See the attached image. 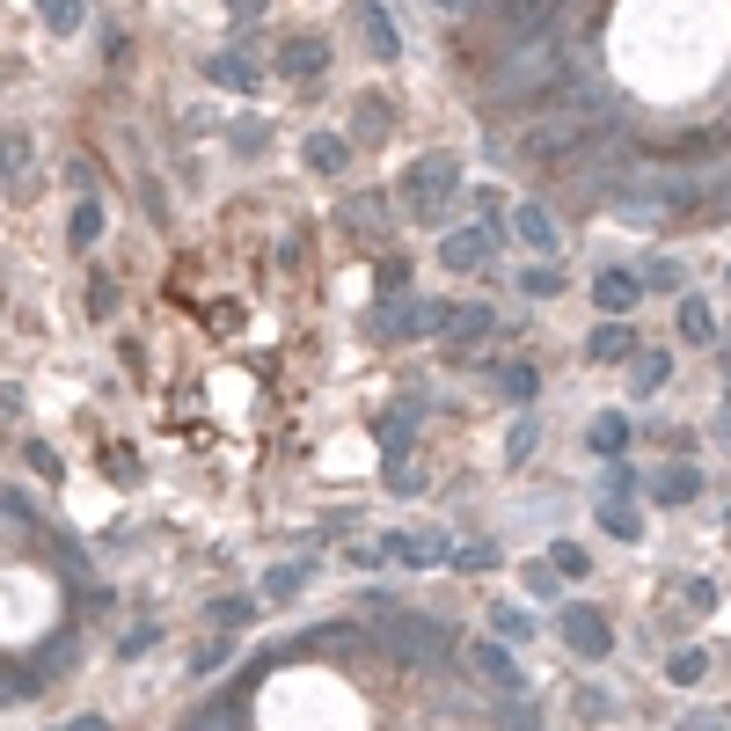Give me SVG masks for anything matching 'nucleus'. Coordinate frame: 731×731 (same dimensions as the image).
<instances>
[{"label":"nucleus","mask_w":731,"mask_h":731,"mask_svg":"<svg viewBox=\"0 0 731 731\" xmlns=\"http://www.w3.org/2000/svg\"><path fill=\"white\" fill-rule=\"evenodd\" d=\"M571 81V45H563V29H541V37H527V45H512L498 67L483 73V96L498 103V110H519V103H549Z\"/></svg>","instance_id":"obj_1"},{"label":"nucleus","mask_w":731,"mask_h":731,"mask_svg":"<svg viewBox=\"0 0 731 731\" xmlns=\"http://www.w3.org/2000/svg\"><path fill=\"white\" fill-rule=\"evenodd\" d=\"M454 191H462V161H454V154H424V161H410V176H403V205H410V219H424V227H439V219L454 213Z\"/></svg>","instance_id":"obj_2"},{"label":"nucleus","mask_w":731,"mask_h":731,"mask_svg":"<svg viewBox=\"0 0 731 731\" xmlns=\"http://www.w3.org/2000/svg\"><path fill=\"white\" fill-rule=\"evenodd\" d=\"M366 636H373L388 658H403V666L454 651V630H446V622H432V614H395V608H388V630H366Z\"/></svg>","instance_id":"obj_3"},{"label":"nucleus","mask_w":731,"mask_h":731,"mask_svg":"<svg viewBox=\"0 0 731 731\" xmlns=\"http://www.w3.org/2000/svg\"><path fill=\"white\" fill-rule=\"evenodd\" d=\"M556 630H563V644H571L578 658H608L614 651V630H608V614L600 608H563Z\"/></svg>","instance_id":"obj_4"},{"label":"nucleus","mask_w":731,"mask_h":731,"mask_svg":"<svg viewBox=\"0 0 731 731\" xmlns=\"http://www.w3.org/2000/svg\"><path fill=\"white\" fill-rule=\"evenodd\" d=\"M585 359L592 366H614V359H636V329L622 315H608L600 322V329H592V337H585Z\"/></svg>","instance_id":"obj_5"},{"label":"nucleus","mask_w":731,"mask_h":731,"mask_svg":"<svg viewBox=\"0 0 731 731\" xmlns=\"http://www.w3.org/2000/svg\"><path fill=\"white\" fill-rule=\"evenodd\" d=\"M636 292H644V278H636V271H600V278H592V300H600V315H630Z\"/></svg>","instance_id":"obj_6"},{"label":"nucleus","mask_w":731,"mask_h":731,"mask_svg":"<svg viewBox=\"0 0 731 731\" xmlns=\"http://www.w3.org/2000/svg\"><path fill=\"white\" fill-rule=\"evenodd\" d=\"M344 227H351V235H366V242H381V235H388V197H381V191L344 197Z\"/></svg>","instance_id":"obj_7"},{"label":"nucleus","mask_w":731,"mask_h":731,"mask_svg":"<svg viewBox=\"0 0 731 731\" xmlns=\"http://www.w3.org/2000/svg\"><path fill=\"white\" fill-rule=\"evenodd\" d=\"M490 249H498V235H483V227H468V235H446V271H483L490 264Z\"/></svg>","instance_id":"obj_8"},{"label":"nucleus","mask_w":731,"mask_h":731,"mask_svg":"<svg viewBox=\"0 0 731 731\" xmlns=\"http://www.w3.org/2000/svg\"><path fill=\"white\" fill-rule=\"evenodd\" d=\"M468 658H476V673H483V681L498 687V695H519V687H527V681H519V666H512V651H505V644H476Z\"/></svg>","instance_id":"obj_9"},{"label":"nucleus","mask_w":731,"mask_h":731,"mask_svg":"<svg viewBox=\"0 0 731 731\" xmlns=\"http://www.w3.org/2000/svg\"><path fill=\"white\" fill-rule=\"evenodd\" d=\"M359 29H366V51H373V59H403L395 23H388V8H381V0H359Z\"/></svg>","instance_id":"obj_10"},{"label":"nucleus","mask_w":731,"mask_h":731,"mask_svg":"<svg viewBox=\"0 0 731 731\" xmlns=\"http://www.w3.org/2000/svg\"><path fill=\"white\" fill-rule=\"evenodd\" d=\"M329 67V45H322V37H292L286 51H278V73H286V81H308V73H322Z\"/></svg>","instance_id":"obj_11"},{"label":"nucleus","mask_w":731,"mask_h":731,"mask_svg":"<svg viewBox=\"0 0 731 731\" xmlns=\"http://www.w3.org/2000/svg\"><path fill=\"white\" fill-rule=\"evenodd\" d=\"M205 73H213L219 88H235V96H256V59H242V51H219V59H205Z\"/></svg>","instance_id":"obj_12"},{"label":"nucleus","mask_w":731,"mask_h":731,"mask_svg":"<svg viewBox=\"0 0 731 731\" xmlns=\"http://www.w3.org/2000/svg\"><path fill=\"white\" fill-rule=\"evenodd\" d=\"M344 161H351V140H344V132H308V169L315 176H344Z\"/></svg>","instance_id":"obj_13"},{"label":"nucleus","mask_w":731,"mask_h":731,"mask_svg":"<svg viewBox=\"0 0 731 731\" xmlns=\"http://www.w3.org/2000/svg\"><path fill=\"white\" fill-rule=\"evenodd\" d=\"M519 242L527 249H541V256H556V213H549V205H519Z\"/></svg>","instance_id":"obj_14"},{"label":"nucleus","mask_w":731,"mask_h":731,"mask_svg":"<svg viewBox=\"0 0 731 731\" xmlns=\"http://www.w3.org/2000/svg\"><path fill=\"white\" fill-rule=\"evenodd\" d=\"M388 124H395V110H388V96H359V110H351V140H388Z\"/></svg>","instance_id":"obj_15"},{"label":"nucleus","mask_w":731,"mask_h":731,"mask_svg":"<svg viewBox=\"0 0 731 731\" xmlns=\"http://www.w3.org/2000/svg\"><path fill=\"white\" fill-rule=\"evenodd\" d=\"M183 731H249V724H242V703H197L183 717Z\"/></svg>","instance_id":"obj_16"},{"label":"nucleus","mask_w":731,"mask_h":731,"mask_svg":"<svg viewBox=\"0 0 731 731\" xmlns=\"http://www.w3.org/2000/svg\"><path fill=\"white\" fill-rule=\"evenodd\" d=\"M630 373H636V395H658L666 381H673V359H666V351H636Z\"/></svg>","instance_id":"obj_17"},{"label":"nucleus","mask_w":731,"mask_h":731,"mask_svg":"<svg viewBox=\"0 0 731 731\" xmlns=\"http://www.w3.org/2000/svg\"><path fill=\"white\" fill-rule=\"evenodd\" d=\"M687 498H703V476L695 468H666L658 476V505H687Z\"/></svg>","instance_id":"obj_18"},{"label":"nucleus","mask_w":731,"mask_h":731,"mask_svg":"<svg viewBox=\"0 0 731 731\" xmlns=\"http://www.w3.org/2000/svg\"><path fill=\"white\" fill-rule=\"evenodd\" d=\"M709 329H717V315H709V300H695V292H687V300H681V337H687V344H717Z\"/></svg>","instance_id":"obj_19"},{"label":"nucleus","mask_w":731,"mask_h":731,"mask_svg":"<svg viewBox=\"0 0 731 731\" xmlns=\"http://www.w3.org/2000/svg\"><path fill=\"white\" fill-rule=\"evenodd\" d=\"M622 446H630V417H600V424H592V454H608V462H622Z\"/></svg>","instance_id":"obj_20"},{"label":"nucleus","mask_w":731,"mask_h":731,"mask_svg":"<svg viewBox=\"0 0 731 731\" xmlns=\"http://www.w3.org/2000/svg\"><path fill=\"white\" fill-rule=\"evenodd\" d=\"M96 235H103V205H96V197H81V205H73V219H67V242L88 249Z\"/></svg>","instance_id":"obj_21"},{"label":"nucleus","mask_w":731,"mask_h":731,"mask_svg":"<svg viewBox=\"0 0 731 731\" xmlns=\"http://www.w3.org/2000/svg\"><path fill=\"white\" fill-rule=\"evenodd\" d=\"M308 578H315V563H278V571L264 578V600H292Z\"/></svg>","instance_id":"obj_22"},{"label":"nucleus","mask_w":731,"mask_h":731,"mask_svg":"<svg viewBox=\"0 0 731 731\" xmlns=\"http://www.w3.org/2000/svg\"><path fill=\"white\" fill-rule=\"evenodd\" d=\"M67 658H81V630H67V636H51V651L37 658V666H29V681H51V673H59V666H67Z\"/></svg>","instance_id":"obj_23"},{"label":"nucleus","mask_w":731,"mask_h":731,"mask_svg":"<svg viewBox=\"0 0 731 731\" xmlns=\"http://www.w3.org/2000/svg\"><path fill=\"white\" fill-rule=\"evenodd\" d=\"M519 292H535V300H556V292H563V271H556V264H527V271H519Z\"/></svg>","instance_id":"obj_24"},{"label":"nucleus","mask_w":731,"mask_h":731,"mask_svg":"<svg viewBox=\"0 0 731 731\" xmlns=\"http://www.w3.org/2000/svg\"><path fill=\"white\" fill-rule=\"evenodd\" d=\"M600 527H608L614 541H644V519H636L630 505H600Z\"/></svg>","instance_id":"obj_25"},{"label":"nucleus","mask_w":731,"mask_h":731,"mask_svg":"<svg viewBox=\"0 0 731 731\" xmlns=\"http://www.w3.org/2000/svg\"><path fill=\"white\" fill-rule=\"evenodd\" d=\"M636 278H644V292H681L687 271L673 264V256H658V264H651V271H636Z\"/></svg>","instance_id":"obj_26"},{"label":"nucleus","mask_w":731,"mask_h":731,"mask_svg":"<svg viewBox=\"0 0 731 731\" xmlns=\"http://www.w3.org/2000/svg\"><path fill=\"white\" fill-rule=\"evenodd\" d=\"M535 388H541V373H535V366H505V395L519 403V410L535 403Z\"/></svg>","instance_id":"obj_27"},{"label":"nucleus","mask_w":731,"mask_h":731,"mask_svg":"<svg viewBox=\"0 0 731 731\" xmlns=\"http://www.w3.org/2000/svg\"><path fill=\"white\" fill-rule=\"evenodd\" d=\"M490 630L505 636V644H527V636H535V622H527L519 608H498V614H490Z\"/></svg>","instance_id":"obj_28"},{"label":"nucleus","mask_w":731,"mask_h":731,"mask_svg":"<svg viewBox=\"0 0 731 731\" xmlns=\"http://www.w3.org/2000/svg\"><path fill=\"white\" fill-rule=\"evenodd\" d=\"M490 329H498L490 308H454V337H490Z\"/></svg>","instance_id":"obj_29"},{"label":"nucleus","mask_w":731,"mask_h":731,"mask_svg":"<svg viewBox=\"0 0 731 731\" xmlns=\"http://www.w3.org/2000/svg\"><path fill=\"white\" fill-rule=\"evenodd\" d=\"M549 563H556L563 578H585V571H592V556H585L578 541H556V549H549Z\"/></svg>","instance_id":"obj_30"},{"label":"nucleus","mask_w":731,"mask_h":731,"mask_svg":"<svg viewBox=\"0 0 731 731\" xmlns=\"http://www.w3.org/2000/svg\"><path fill=\"white\" fill-rule=\"evenodd\" d=\"M556 585H563L556 563H527V592H535V600H556Z\"/></svg>","instance_id":"obj_31"},{"label":"nucleus","mask_w":731,"mask_h":731,"mask_svg":"<svg viewBox=\"0 0 731 731\" xmlns=\"http://www.w3.org/2000/svg\"><path fill=\"white\" fill-rule=\"evenodd\" d=\"M666 673H673L681 687H695V681L709 673V658H703V651H673V666H666Z\"/></svg>","instance_id":"obj_32"},{"label":"nucleus","mask_w":731,"mask_h":731,"mask_svg":"<svg viewBox=\"0 0 731 731\" xmlns=\"http://www.w3.org/2000/svg\"><path fill=\"white\" fill-rule=\"evenodd\" d=\"M23 695H37V681H29V673H15V666H0V709L23 703Z\"/></svg>","instance_id":"obj_33"},{"label":"nucleus","mask_w":731,"mask_h":731,"mask_svg":"<svg viewBox=\"0 0 731 731\" xmlns=\"http://www.w3.org/2000/svg\"><path fill=\"white\" fill-rule=\"evenodd\" d=\"M45 23L67 37V29H81V0H45Z\"/></svg>","instance_id":"obj_34"},{"label":"nucleus","mask_w":731,"mask_h":731,"mask_svg":"<svg viewBox=\"0 0 731 731\" xmlns=\"http://www.w3.org/2000/svg\"><path fill=\"white\" fill-rule=\"evenodd\" d=\"M446 563H454V571H490V563H498V549H490V541H483V549H454Z\"/></svg>","instance_id":"obj_35"},{"label":"nucleus","mask_w":731,"mask_h":731,"mask_svg":"<svg viewBox=\"0 0 731 731\" xmlns=\"http://www.w3.org/2000/svg\"><path fill=\"white\" fill-rule=\"evenodd\" d=\"M527 454H535V417H519V424H512V454H505V462H527Z\"/></svg>","instance_id":"obj_36"},{"label":"nucleus","mask_w":731,"mask_h":731,"mask_svg":"<svg viewBox=\"0 0 731 731\" xmlns=\"http://www.w3.org/2000/svg\"><path fill=\"white\" fill-rule=\"evenodd\" d=\"M23 454H29V468H37V476H59V454H51V446H45V439H29V446H23Z\"/></svg>","instance_id":"obj_37"},{"label":"nucleus","mask_w":731,"mask_h":731,"mask_svg":"<svg viewBox=\"0 0 731 731\" xmlns=\"http://www.w3.org/2000/svg\"><path fill=\"white\" fill-rule=\"evenodd\" d=\"M219 622H256V600H213Z\"/></svg>","instance_id":"obj_38"},{"label":"nucleus","mask_w":731,"mask_h":731,"mask_svg":"<svg viewBox=\"0 0 731 731\" xmlns=\"http://www.w3.org/2000/svg\"><path fill=\"white\" fill-rule=\"evenodd\" d=\"M703 205H709V213H731V169H724V176H717V183L703 191Z\"/></svg>","instance_id":"obj_39"},{"label":"nucleus","mask_w":731,"mask_h":731,"mask_svg":"<svg viewBox=\"0 0 731 731\" xmlns=\"http://www.w3.org/2000/svg\"><path fill=\"white\" fill-rule=\"evenodd\" d=\"M88 308H96V315H110V308H118V286H110V278H96V286H88Z\"/></svg>","instance_id":"obj_40"},{"label":"nucleus","mask_w":731,"mask_h":731,"mask_svg":"<svg viewBox=\"0 0 731 731\" xmlns=\"http://www.w3.org/2000/svg\"><path fill=\"white\" fill-rule=\"evenodd\" d=\"M146 644H154V630H124V636H118V658H140Z\"/></svg>","instance_id":"obj_41"},{"label":"nucleus","mask_w":731,"mask_h":731,"mask_svg":"<svg viewBox=\"0 0 731 731\" xmlns=\"http://www.w3.org/2000/svg\"><path fill=\"white\" fill-rule=\"evenodd\" d=\"M432 8H439V15H462V23L476 15V0H432Z\"/></svg>","instance_id":"obj_42"},{"label":"nucleus","mask_w":731,"mask_h":731,"mask_svg":"<svg viewBox=\"0 0 731 731\" xmlns=\"http://www.w3.org/2000/svg\"><path fill=\"white\" fill-rule=\"evenodd\" d=\"M227 15L242 23V15H264V0H227Z\"/></svg>","instance_id":"obj_43"},{"label":"nucleus","mask_w":731,"mask_h":731,"mask_svg":"<svg viewBox=\"0 0 731 731\" xmlns=\"http://www.w3.org/2000/svg\"><path fill=\"white\" fill-rule=\"evenodd\" d=\"M73 731H110V724H103V717H81V724H73Z\"/></svg>","instance_id":"obj_44"},{"label":"nucleus","mask_w":731,"mask_h":731,"mask_svg":"<svg viewBox=\"0 0 731 731\" xmlns=\"http://www.w3.org/2000/svg\"><path fill=\"white\" fill-rule=\"evenodd\" d=\"M490 8H498V0H476V15H490Z\"/></svg>","instance_id":"obj_45"}]
</instances>
